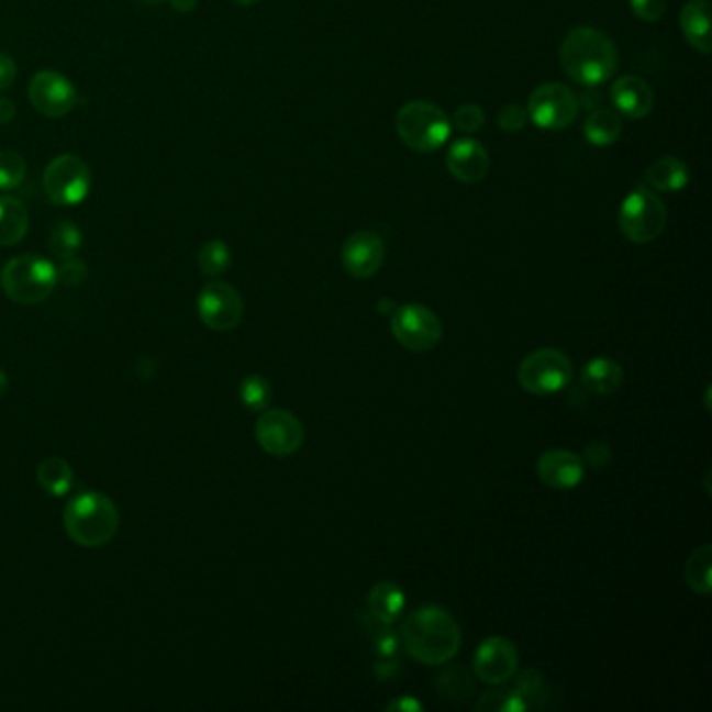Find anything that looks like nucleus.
<instances>
[{
  "mask_svg": "<svg viewBox=\"0 0 712 712\" xmlns=\"http://www.w3.org/2000/svg\"><path fill=\"white\" fill-rule=\"evenodd\" d=\"M401 646L426 667H440L460 652L461 631L458 621L441 607L414 610L401 625Z\"/></svg>",
  "mask_w": 712,
  "mask_h": 712,
  "instance_id": "f257e3e1",
  "label": "nucleus"
},
{
  "mask_svg": "<svg viewBox=\"0 0 712 712\" xmlns=\"http://www.w3.org/2000/svg\"><path fill=\"white\" fill-rule=\"evenodd\" d=\"M560 64L572 82L600 86L616 71L619 53L602 30L581 25L566 34L560 46Z\"/></svg>",
  "mask_w": 712,
  "mask_h": 712,
  "instance_id": "f03ea898",
  "label": "nucleus"
},
{
  "mask_svg": "<svg viewBox=\"0 0 712 712\" xmlns=\"http://www.w3.org/2000/svg\"><path fill=\"white\" fill-rule=\"evenodd\" d=\"M67 535L82 547L107 545L120 529V512L103 493L85 491L65 505Z\"/></svg>",
  "mask_w": 712,
  "mask_h": 712,
  "instance_id": "7ed1b4c3",
  "label": "nucleus"
},
{
  "mask_svg": "<svg viewBox=\"0 0 712 712\" xmlns=\"http://www.w3.org/2000/svg\"><path fill=\"white\" fill-rule=\"evenodd\" d=\"M57 266L41 255H18L0 272L4 294L20 305H36L48 299L57 287Z\"/></svg>",
  "mask_w": 712,
  "mask_h": 712,
  "instance_id": "20e7f679",
  "label": "nucleus"
},
{
  "mask_svg": "<svg viewBox=\"0 0 712 712\" xmlns=\"http://www.w3.org/2000/svg\"><path fill=\"white\" fill-rule=\"evenodd\" d=\"M401 143L416 153H435L452 136V120L447 113L429 101H410L401 107L396 118Z\"/></svg>",
  "mask_w": 712,
  "mask_h": 712,
  "instance_id": "39448f33",
  "label": "nucleus"
},
{
  "mask_svg": "<svg viewBox=\"0 0 712 712\" xmlns=\"http://www.w3.org/2000/svg\"><path fill=\"white\" fill-rule=\"evenodd\" d=\"M667 205L648 187L631 190L619 210V231L635 243L646 245L656 241L667 229Z\"/></svg>",
  "mask_w": 712,
  "mask_h": 712,
  "instance_id": "423d86ee",
  "label": "nucleus"
},
{
  "mask_svg": "<svg viewBox=\"0 0 712 712\" xmlns=\"http://www.w3.org/2000/svg\"><path fill=\"white\" fill-rule=\"evenodd\" d=\"M575 378V366L565 352L542 347L523 357L519 366V382L535 398L556 396L565 391Z\"/></svg>",
  "mask_w": 712,
  "mask_h": 712,
  "instance_id": "0eeeda50",
  "label": "nucleus"
},
{
  "mask_svg": "<svg viewBox=\"0 0 712 712\" xmlns=\"http://www.w3.org/2000/svg\"><path fill=\"white\" fill-rule=\"evenodd\" d=\"M90 169L78 155H59L44 169L43 187L48 201L57 208H76L90 192Z\"/></svg>",
  "mask_w": 712,
  "mask_h": 712,
  "instance_id": "6e6552de",
  "label": "nucleus"
},
{
  "mask_svg": "<svg viewBox=\"0 0 712 712\" xmlns=\"http://www.w3.org/2000/svg\"><path fill=\"white\" fill-rule=\"evenodd\" d=\"M391 335L399 345L414 354L433 352L443 338L440 315L420 303H405L391 315Z\"/></svg>",
  "mask_w": 712,
  "mask_h": 712,
  "instance_id": "1a4fd4ad",
  "label": "nucleus"
},
{
  "mask_svg": "<svg viewBox=\"0 0 712 712\" xmlns=\"http://www.w3.org/2000/svg\"><path fill=\"white\" fill-rule=\"evenodd\" d=\"M529 120L542 130H565L579 115V101L570 88L560 82L537 86L526 103Z\"/></svg>",
  "mask_w": 712,
  "mask_h": 712,
  "instance_id": "9d476101",
  "label": "nucleus"
},
{
  "mask_svg": "<svg viewBox=\"0 0 712 712\" xmlns=\"http://www.w3.org/2000/svg\"><path fill=\"white\" fill-rule=\"evenodd\" d=\"M255 440L266 454L287 458L301 449L305 429L289 410H264L255 422Z\"/></svg>",
  "mask_w": 712,
  "mask_h": 712,
  "instance_id": "9b49d317",
  "label": "nucleus"
},
{
  "mask_svg": "<svg viewBox=\"0 0 712 712\" xmlns=\"http://www.w3.org/2000/svg\"><path fill=\"white\" fill-rule=\"evenodd\" d=\"M197 310L208 329L215 333H229L241 324L245 314V303L234 287L215 280L201 289L197 299Z\"/></svg>",
  "mask_w": 712,
  "mask_h": 712,
  "instance_id": "f8f14e48",
  "label": "nucleus"
},
{
  "mask_svg": "<svg viewBox=\"0 0 712 712\" xmlns=\"http://www.w3.org/2000/svg\"><path fill=\"white\" fill-rule=\"evenodd\" d=\"M27 97L32 107L48 120L65 118L78 103L76 86L55 69L34 74L27 86Z\"/></svg>",
  "mask_w": 712,
  "mask_h": 712,
  "instance_id": "ddd939ff",
  "label": "nucleus"
},
{
  "mask_svg": "<svg viewBox=\"0 0 712 712\" xmlns=\"http://www.w3.org/2000/svg\"><path fill=\"white\" fill-rule=\"evenodd\" d=\"M519 649L514 642L502 635H493L482 639L481 646L475 652V675L487 686H503L519 670Z\"/></svg>",
  "mask_w": 712,
  "mask_h": 712,
  "instance_id": "4468645a",
  "label": "nucleus"
},
{
  "mask_svg": "<svg viewBox=\"0 0 712 712\" xmlns=\"http://www.w3.org/2000/svg\"><path fill=\"white\" fill-rule=\"evenodd\" d=\"M385 243L377 232L357 231L343 243L341 264L345 272L359 280L372 278L382 268Z\"/></svg>",
  "mask_w": 712,
  "mask_h": 712,
  "instance_id": "2eb2a0df",
  "label": "nucleus"
},
{
  "mask_svg": "<svg viewBox=\"0 0 712 712\" xmlns=\"http://www.w3.org/2000/svg\"><path fill=\"white\" fill-rule=\"evenodd\" d=\"M537 477L544 485L558 491L575 489L583 482L586 464L575 452L558 447L547 449L537 460Z\"/></svg>",
  "mask_w": 712,
  "mask_h": 712,
  "instance_id": "dca6fc26",
  "label": "nucleus"
},
{
  "mask_svg": "<svg viewBox=\"0 0 712 712\" xmlns=\"http://www.w3.org/2000/svg\"><path fill=\"white\" fill-rule=\"evenodd\" d=\"M445 166L456 180L464 185H477L489 174L491 157L479 141L460 138L447 151Z\"/></svg>",
  "mask_w": 712,
  "mask_h": 712,
  "instance_id": "f3484780",
  "label": "nucleus"
},
{
  "mask_svg": "<svg viewBox=\"0 0 712 712\" xmlns=\"http://www.w3.org/2000/svg\"><path fill=\"white\" fill-rule=\"evenodd\" d=\"M614 107L628 120H642L654 109V92L646 80L637 76H623L610 88Z\"/></svg>",
  "mask_w": 712,
  "mask_h": 712,
  "instance_id": "a211bd4d",
  "label": "nucleus"
},
{
  "mask_svg": "<svg viewBox=\"0 0 712 712\" xmlns=\"http://www.w3.org/2000/svg\"><path fill=\"white\" fill-rule=\"evenodd\" d=\"M679 25L688 43L702 55L712 51L711 2L709 0H688L681 9Z\"/></svg>",
  "mask_w": 712,
  "mask_h": 712,
  "instance_id": "6ab92c4d",
  "label": "nucleus"
},
{
  "mask_svg": "<svg viewBox=\"0 0 712 712\" xmlns=\"http://www.w3.org/2000/svg\"><path fill=\"white\" fill-rule=\"evenodd\" d=\"M623 366L612 357H591L581 368V387L591 396L607 398L623 385Z\"/></svg>",
  "mask_w": 712,
  "mask_h": 712,
  "instance_id": "aec40b11",
  "label": "nucleus"
},
{
  "mask_svg": "<svg viewBox=\"0 0 712 712\" xmlns=\"http://www.w3.org/2000/svg\"><path fill=\"white\" fill-rule=\"evenodd\" d=\"M405 608V593L393 581H378L368 593V612L378 625H393Z\"/></svg>",
  "mask_w": 712,
  "mask_h": 712,
  "instance_id": "412c9836",
  "label": "nucleus"
},
{
  "mask_svg": "<svg viewBox=\"0 0 712 712\" xmlns=\"http://www.w3.org/2000/svg\"><path fill=\"white\" fill-rule=\"evenodd\" d=\"M30 215L20 199L0 194V247H13L27 234Z\"/></svg>",
  "mask_w": 712,
  "mask_h": 712,
  "instance_id": "4be33fe9",
  "label": "nucleus"
},
{
  "mask_svg": "<svg viewBox=\"0 0 712 712\" xmlns=\"http://www.w3.org/2000/svg\"><path fill=\"white\" fill-rule=\"evenodd\" d=\"M646 182L652 189L679 192L690 185V169L679 157H660L646 171Z\"/></svg>",
  "mask_w": 712,
  "mask_h": 712,
  "instance_id": "5701e85b",
  "label": "nucleus"
},
{
  "mask_svg": "<svg viewBox=\"0 0 712 712\" xmlns=\"http://www.w3.org/2000/svg\"><path fill=\"white\" fill-rule=\"evenodd\" d=\"M583 134L591 145L610 147L621 138L623 122L616 113H612L608 109H600L587 118L586 124H583Z\"/></svg>",
  "mask_w": 712,
  "mask_h": 712,
  "instance_id": "b1692460",
  "label": "nucleus"
},
{
  "mask_svg": "<svg viewBox=\"0 0 712 712\" xmlns=\"http://www.w3.org/2000/svg\"><path fill=\"white\" fill-rule=\"evenodd\" d=\"M686 581L691 591L709 596L712 589V545L696 547L686 563Z\"/></svg>",
  "mask_w": 712,
  "mask_h": 712,
  "instance_id": "393cba45",
  "label": "nucleus"
},
{
  "mask_svg": "<svg viewBox=\"0 0 712 712\" xmlns=\"http://www.w3.org/2000/svg\"><path fill=\"white\" fill-rule=\"evenodd\" d=\"M36 479L41 482L46 493L51 496H65L71 489L74 470L62 458H46L36 468Z\"/></svg>",
  "mask_w": 712,
  "mask_h": 712,
  "instance_id": "a878e982",
  "label": "nucleus"
},
{
  "mask_svg": "<svg viewBox=\"0 0 712 712\" xmlns=\"http://www.w3.org/2000/svg\"><path fill=\"white\" fill-rule=\"evenodd\" d=\"M80 247H82V232L69 220H59L48 232V249L59 259L74 257L80 252Z\"/></svg>",
  "mask_w": 712,
  "mask_h": 712,
  "instance_id": "bb28decb",
  "label": "nucleus"
},
{
  "mask_svg": "<svg viewBox=\"0 0 712 712\" xmlns=\"http://www.w3.org/2000/svg\"><path fill=\"white\" fill-rule=\"evenodd\" d=\"M437 691L443 700L461 702L472 696L475 679L464 667H449L441 672L437 679Z\"/></svg>",
  "mask_w": 712,
  "mask_h": 712,
  "instance_id": "cd10ccee",
  "label": "nucleus"
},
{
  "mask_svg": "<svg viewBox=\"0 0 712 712\" xmlns=\"http://www.w3.org/2000/svg\"><path fill=\"white\" fill-rule=\"evenodd\" d=\"M199 268L205 276H220L231 268L232 253L224 241H208L197 255Z\"/></svg>",
  "mask_w": 712,
  "mask_h": 712,
  "instance_id": "c85d7f7f",
  "label": "nucleus"
},
{
  "mask_svg": "<svg viewBox=\"0 0 712 712\" xmlns=\"http://www.w3.org/2000/svg\"><path fill=\"white\" fill-rule=\"evenodd\" d=\"M238 393L245 408H249L252 412H264L272 401V385L262 375H252L241 382Z\"/></svg>",
  "mask_w": 712,
  "mask_h": 712,
  "instance_id": "c756f323",
  "label": "nucleus"
},
{
  "mask_svg": "<svg viewBox=\"0 0 712 712\" xmlns=\"http://www.w3.org/2000/svg\"><path fill=\"white\" fill-rule=\"evenodd\" d=\"M514 691L523 698L529 709H533V707H544L545 700H547V681H545V677L539 672V670H523V672L516 677Z\"/></svg>",
  "mask_w": 712,
  "mask_h": 712,
  "instance_id": "7c9ffc66",
  "label": "nucleus"
},
{
  "mask_svg": "<svg viewBox=\"0 0 712 712\" xmlns=\"http://www.w3.org/2000/svg\"><path fill=\"white\" fill-rule=\"evenodd\" d=\"M475 709L485 712H524L529 707L512 688V690L485 691Z\"/></svg>",
  "mask_w": 712,
  "mask_h": 712,
  "instance_id": "2f4dec72",
  "label": "nucleus"
},
{
  "mask_svg": "<svg viewBox=\"0 0 712 712\" xmlns=\"http://www.w3.org/2000/svg\"><path fill=\"white\" fill-rule=\"evenodd\" d=\"M27 166L15 151H0V190L20 189L25 180Z\"/></svg>",
  "mask_w": 712,
  "mask_h": 712,
  "instance_id": "473e14b6",
  "label": "nucleus"
},
{
  "mask_svg": "<svg viewBox=\"0 0 712 712\" xmlns=\"http://www.w3.org/2000/svg\"><path fill=\"white\" fill-rule=\"evenodd\" d=\"M452 124L458 132L475 134L485 126V111H482L481 107L472 105V103L461 105L460 109H456Z\"/></svg>",
  "mask_w": 712,
  "mask_h": 712,
  "instance_id": "72a5a7b5",
  "label": "nucleus"
},
{
  "mask_svg": "<svg viewBox=\"0 0 712 712\" xmlns=\"http://www.w3.org/2000/svg\"><path fill=\"white\" fill-rule=\"evenodd\" d=\"M88 276V266L85 262L69 257L64 259V264L57 268V282H62L65 287H78L82 285Z\"/></svg>",
  "mask_w": 712,
  "mask_h": 712,
  "instance_id": "f704fd0d",
  "label": "nucleus"
},
{
  "mask_svg": "<svg viewBox=\"0 0 712 712\" xmlns=\"http://www.w3.org/2000/svg\"><path fill=\"white\" fill-rule=\"evenodd\" d=\"M401 646V637L391 628V625H380L375 631V652L380 658H393Z\"/></svg>",
  "mask_w": 712,
  "mask_h": 712,
  "instance_id": "c9c22d12",
  "label": "nucleus"
},
{
  "mask_svg": "<svg viewBox=\"0 0 712 712\" xmlns=\"http://www.w3.org/2000/svg\"><path fill=\"white\" fill-rule=\"evenodd\" d=\"M628 4L635 18L642 22H658L667 11V0H628Z\"/></svg>",
  "mask_w": 712,
  "mask_h": 712,
  "instance_id": "e433bc0d",
  "label": "nucleus"
},
{
  "mask_svg": "<svg viewBox=\"0 0 712 712\" xmlns=\"http://www.w3.org/2000/svg\"><path fill=\"white\" fill-rule=\"evenodd\" d=\"M526 122H529L526 107L514 105V103L503 107L500 115H498V124H500L503 132H510V134L521 132L526 126Z\"/></svg>",
  "mask_w": 712,
  "mask_h": 712,
  "instance_id": "4c0bfd02",
  "label": "nucleus"
},
{
  "mask_svg": "<svg viewBox=\"0 0 712 712\" xmlns=\"http://www.w3.org/2000/svg\"><path fill=\"white\" fill-rule=\"evenodd\" d=\"M583 464H589L591 468H604L608 461L612 460V449L608 447L604 441H591L583 452Z\"/></svg>",
  "mask_w": 712,
  "mask_h": 712,
  "instance_id": "58836bf2",
  "label": "nucleus"
},
{
  "mask_svg": "<svg viewBox=\"0 0 712 712\" xmlns=\"http://www.w3.org/2000/svg\"><path fill=\"white\" fill-rule=\"evenodd\" d=\"M15 78H18V65L7 53H0V92L11 88Z\"/></svg>",
  "mask_w": 712,
  "mask_h": 712,
  "instance_id": "ea45409f",
  "label": "nucleus"
},
{
  "mask_svg": "<svg viewBox=\"0 0 712 712\" xmlns=\"http://www.w3.org/2000/svg\"><path fill=\"white\" fill-rule=\"evenodd\" d=\"M387 712H420L422 711V704H420L416 698L412 696H399L398 700H391L387 707H385Z\"/></svg>",
  "mask_w": 712,
  "mask_h": 712,
  "instance_id": "a19ab883",
  "label": "nucleus"
},
{
  "mask_svg": "<svg viewBox=\"0 0 712 712\" xmlns=\"http://www.w3.org/2000/svg\"><path fill=\"white\" fill-rule=\"evenodd\" d=\"M15 113H18L15 103L11 99H7V97H0V126L2 124H11L13 118H15Z\"/></svg>",
  "mask_w": 712,
  "mask_h": 712,
  "instance_id": "79ce46f5",
  "label": "nucleus"
},
{
  "mask_svg": "<svg viewBox=\"0 0 712 712\" xmlns=\"http://www.w3.org/2000/svg\"><path fill=\"white\" fill-rule=\"evenodd\" d=\"M399 670L398 663H393L391 658H385L377 665L378 679H391Z\"/></svg>",
  "mask_w": 712,
  "mask_h": 712,
  "instance_id": "37998d69",
  "label": "nucleus"
},
{
  "mask_svg": "<svg viewBox=\"0 0 712 712\" xmlns=\"http://www.w3.org/2000/svg\"><path fill=\"white\" fill-rule=\"evenodd\" d=\"M197 2H199V0H169V4H171L178 13H190V11H194Z\"/></svg>",
  "mask_w": 712,
  "mask_h": 712,
  "instance_id": "c03bdc74",
  "label": "nucleus"
},
{
  "mask_svg": "<svg viewBox=\"0 0 712 712\" xmlns=\"http://www.w3.org/2000/svg\"><path fill=\"white\" fill-rule=\"evenodd\" d=\"M7 387H9V378L0 370V398L7 393Z\"/></svg>",
  "mask_w": 712,
  "mask_h": 712,
  "instance_id": "a18cd8bd",
  "label": "nucleus"
},
{
  "mask_svg": "<svg viewBox=\"0 0 712 712\" xmlns=\"http://www.w3.org/2000/svg\"><path fill=\"white\" fill-rule=\"evenodd\" d=\"M234 4H241V7H252V4H257L259 0H232Z\"/></svg>",
  "mask_w": 712,
  "mask_h": 712,
  "instance_id": "49530a36",
  "label": "nucleus"
},
{
  "mask_svg": "<svg viewBox=\"0 0 712 712\" xmlns=\"http://www.w3.org/2000/svg\"><path fill=\"white\" fill-rule=\"evenodd\" d=\"M141 2H145V4H162V2H166V0H141Z\"/></svg>",
  "mask_w": 712,
  "mask_h": 712,
  "instance_id": "de8ad7c7",
  "label": "nucleus"
}]
</instances>
